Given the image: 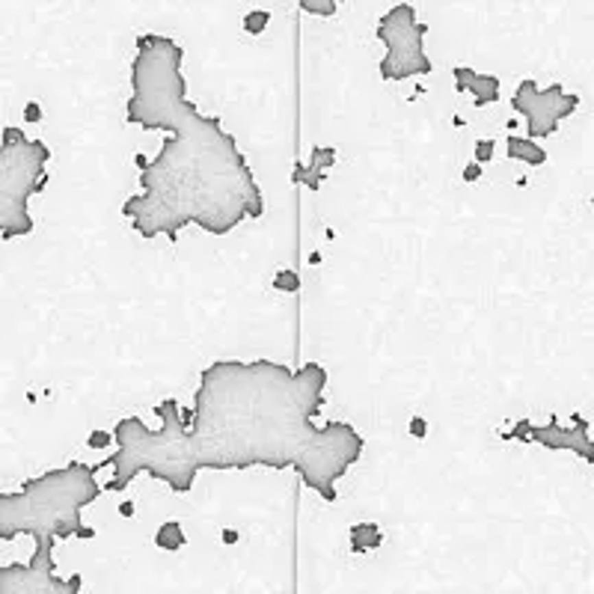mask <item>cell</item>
Masks as SVG:
<instances>
[{"label":"cell","mask_w":594,"mask_h":594,"mask_svg":"<svg viewBox=\"0 0 594 594\" xmlns=\"http://www.w3.org/2000/svg\"><path fill=\"white\" fill-rule=\"evenodd\" d=\"M327 368L321 363L285 366L276 359H214L202 368L191 413L176 399L155 404L161 428L140 416L113 425L116 452L102 490L122 493L137 475L191 493L202 470H294L324 502H336V482L363 458L366 440L351 422L315 425L324 407Z\"/></svg>","instance_id":"obj_1"},{"label":"cell","mask_w":594,"mask_h":594,"mask_svg":"<svg viewBox=\"0 0 594 594\" xmlns=\"http://www.w3.org/2000/svg\"><path fill=\"white\" fill-rule=\"evenodd\" d=\"M182 66L185 48L176 39L161 33L137 36L125 122L164 131L155 158L137 155L140 193L122 202V214L143 241L161 235L178 241L185 226L223 238L244 220L265 214V193L238 140L217 116L200 113L187 98Z\"/></svg>","instance_id":"obj_2"},{"label":"cell","mask_w":594,"mask_h":594,"mask_svg":"<svg viewBox=\"0 0 594 594\" xmlns=\"http://www.w3.org/2000/svg\"><path fill=\"white\" fill-rule=\"evenodd\" d=\"M95 466L71 461L60 470L33 475L15 493H0V541L18 535L69 541L84 526V508L102 497Z\"/></svg>","instance_id":"obj_3"},{"label":"cell","mask_w":594,"mask_h":594,"mask_svg":"<svg viewBox=\"0 0 594 594\" xmlns=\"http://www.w3.org/2000/svg\"><path fill=\"white\" fill-rule=\"evenodd\" d=\"M51 149L6 125L0 134V238L15 241L33 232L30 200L48 185Z\"/></svg>","instance_id":"obj_4"},{"label":"cell","mask_w":594,"mask_h":594,"mask_svg":"<svg viewBox=\"0 0 594 594\" xmlns=\"http://www.w3.org/2000/svg\"><path fill=\"white\" fill-rule=\"evenodd\" d=\"M377 39L383 42V60L377 71L381 80L386 84H399L407 78H419V75H431L434 62H431L428 51H425V36H428V24H422L416 18V6L413 3H395L392 9L377 18L375 27Z\"/></svg>","instance_id":"obj_5"},{"label":"cell","mask_w":594,"mask_h":594,"mask_svg":"<svg viewBox=\"0 0 594 594\" xmlns=\"http://www.w3.org/2000/svg\"><path fill=\"white\" fill-rule=\"evenodd\" d=\"M33 556L27 562L0 565V594H78L84 589V577L62 580L57 577L54 559V538H33Z\"/></svg>","instance_id":"obj_6"},{"label":"cell","mask_w":594,"mask_h":594,"mask_svg":"<svg viewBox=\"0 0 594 594\" xmlns=\"http://www.w3.org/2000/svg\"><path fill=\"white\" fill-rule=\"evenodd\" d=\"M511 107L526 119V137L532 140H547L559 131L562 119H571L580 107V95L568 93L562 84H550L541 89L532 78L520 80L514 95H511Z\"/></svg>","instance_id":"obj_7"},{"label":"cell","mask_w":594,"mask_h":594,"mask_svg":"<svg viewBox=\"0 0 594 594\" xmlns=\"http://www.w3.org/2000/svg\"><path fill=\"white\" fill-rule=\"evenodd\" d=\"M506 440H523V443H538L550 452H577L582 461H594V446L589 437V422L582 416H573V428L562 425L559 419H550L547 425H535L529 419H520L514 428L502 434Z\"/></svg>","instance_id":"obj_8"},{"label":"cell","mask_w":594,"mask_h":594,"mask_svg":"<svg viewBox=\"0 0 594 594\" xmlns=\"http://www.w3.org/2000/svg\"><path fill=\"white\" fill-rule=\"evenodd\" d=\"M452 78H455V93L473 95L475 107H488V104L499 102V78L490 75V71H475L470 66H455Z\"/></svg>","instance_id":"obj_9"},{"label":"cell","mask_w":594,"mask_h":594,"mask_svg":"<svg viewBox=\"0 0 594 594\" xmlns=\"http://www.w3.org/2000/svg\"><path fill=\"white\" fill-rule=\"evenodd\" d=\"M336 164V149L333 146H312L309 149V164L300 167L294 173V182L306 185L309 191H318L324 185V178H327V169Z\"/></svg>","instance_id":"obj_10"},{"label":"cell","mask_w":594,"mask_h":594,"mask_svg":"<svg viewBox=\"0 0 594 594\" xmlns=\"http://www.w3.org/2000/svg\"><path fill=\"white\" fill-rule=\"evenodd\" d=\"M508 158L511 161H523L526 167H544L547 164V149H541V143H535L532 137H517L511 134L506 140Z\"/></svg>","instance_id":"obj_11"},{"label":"cell","mask_w":594,"mask_h":594,"mask_svg":"<svg viewBox=\"0 0 594 594\" xmlns=\"http://www.w3.org/2000/svg\"><path fill=\"white\" fill-rule=\"evenodd\" d=\"M348 535H351V550L354 553H368L383 544V532L377 523H354Z\"/></svg>","instance_id":"obj_12"},{"label":"cell","mask_w":594,"mask_h":594,"mask_svg":"<svg viewBox=\"0 0 594 594\" xmlns=\"http://www.w3.org/2000/svg\"><path fill=\"white\" fill-rule=\"evenodd\" d=\"M185 544H187V535H185V529L178 520H167V523L158 526L155 547H161V550H167V553H176V550H182Z\"/></svg>","instance_id":"obj_13"},{"label":"cell","mask_w":594,"mask_h":594,"mask_svg":"<svg viewBox=\"0 0 594 594\" xmlns=\"http://www.w3.org/2000/svg\"><path fill=\"white\" fill-rule=\"evenodd\" d=\"M342 3H348V0H297V6L306 15H315V18H333Z\"/></svg>","instance_id":"obj_14"},{"label":"cell","mask_w":594,"mask_h":594,"mask_svg":"<svg viewBox=\"0 0 594 594\" xmlns=\"http://www.w3.org/2000/svg\"><path fill=\"white\" fill-rule=\"evenodd\" d=\"M268 24H271V12L268 9H253V12L244 15V33L250 36H262L268 30Z\"/></svg>","instance_id":"obj_15"},{"label":"cell","mask_w":594,"mask_h":594,"mask_svg":"<svg viewBox=\"0 0 594 594\" xmlns=\"http://www.w3.org/2000/svg\"><path fill=\"white\" fill-rule=\"evenodd\" d=\"M274 285L280 292H297V289H300V280H297L294 271H280V274H276V283Z\"/></svg>","instance_id":"obj_16"},{"label":"cell","mask_w":594,"mask_h":594,"mask_svg":"<svg viewBox=\"0 0 594 594\" xmlns=\"http://www.w3.org/2000/svg\"><path fill=\"white\" fill-rule=\"evenodd\" d=\"M493 158V140H479L475 143V164H488V161Z\"/></svg>","instance_id":"obj_17"},{"label":"cell","mask_w":594,"mask_h":594,"mask_svg":"<svg viewBox=\"0 0 594 594\" xmlns=\"http://www.w3.org/2000/svg\"><path fill=\"white\" fill-rule=\"evenodd\" d=\"M86 443H89V449H107L113 443V434H107V431H93V434L86 437Z\"/></svg>","instance_id":"obj_18"},{"label":"cell","mask_w":594,"mask_h":594,"mask_svg":"<svg viewBox=\"0 0 594 594\" xmlns=\"http://www.w3.org/2000/svg\"><path fill=\"white\" fill-rule=\"evenodd\" d=\"M24 119L27 122H42V107L36 102H27L24 104Z\"/></svg>","instance_id":"obj_19"},{"label":"cell","mask_w":594,"mask_h":594,"mask_svg":"<svg viewBox=\"0 0 594 594\" xmlns=\"http://www.w3.org/2000/svg\"><path fill=\"white\" fill-rule=\"evenodd\" d=\"M410 434H413V437H425V434H428V422L422 419V416H413V419H410Z\"/></svg>","instance_id":"obj_20"},{"label":"cell","mask_w":594,"mask_h":594,"mask_svg":"<svg viewBox=\"0 0 594 594\" xmlns=\"http://www.w3.org/2000/svg\"><path fill=\"white\" fill-rule=\"evenodd\" d=\"M482 178V164H466V169H464V182H479Z\"/></svg>","instance_id":"obj_21"},{"label":"cell","mask_w":594,"mask_h":594,"mask_svg":"<svg viewBox=\"0 0 594 594\" xmlns=\"http://www.w3.org/2000/svg\"><path fill=\"white\" fill-rule=\"evenodd\" d=\"M93 535H95V529H89V526H80L75 538H93Z\"/></svg>","instance_id":"obj_22"},{"label":"cell","mask_w":594,"mask_h":594,"mask_svg":"<svg viewBox=\"0 0 594 594\" xmlns=\"http://www.w3.org/2000/svg\"><path fill=\"white\" fill-rule=\"evenodd\" d=\"M223 541H226V544H235V541H238V532H232V529H226V532H223Z\"/></svg>","instance_id":"obj_23"},{"label":"cell","mask_w":594,"mask_h":594,"mask_svg":"<svg viewBox=\"0 0 594 594\" xmlns=\"http://www.w3.org/2000/svg\"><path fill=\"white\" fill-rule=\"evenodd\" d=\"M119 511H122L125 517H131V514H134V506H131V502H122V506H119Z\"/></svg>","instance_id":"obj_24"}]
</instances>
